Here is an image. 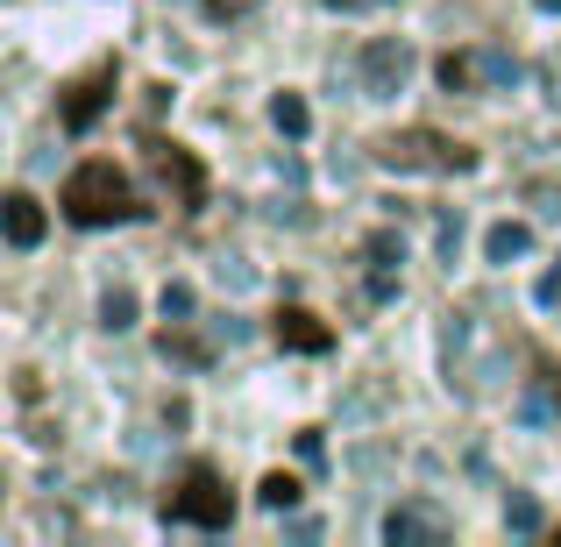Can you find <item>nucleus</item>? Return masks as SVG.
Listing matches in <instances>:
<instances>
[{"label": "nucleus", "instance_id": "nucleus-1", "mask_svg": "<svg viewBox=\"0 0 561 547\" xmlns=\"http://www.w3.org/2000/svg\"><path fill=\"white\" fill-rule=\"evenodd\" d=\"M57 206H65L71 228H114V220H142V214H150V206L136 200V185H128L107 157H93V164L71 171L65 192H57Z\"/></svg>", "mask_w": 561, "mask_h": 547}, {"label": "nucleus", "instance_id": "nucleus-2", "mask_svg": "<svg viewBox=\"0 0 561 547\" xmlns=\"http://www.w3.org/2000/svg\"><path fill=\"white\" fill-rule=\"evenodd\" d=\"M377 164L383 171H426V179H462V171H477V150L440 136V128H398V136L377 143Z\"/></svg>", "mask_w": 561, "mask_h": 547}, {"label": "nucleus", "instance_id": "nucleus-3", "mask_svg": "<svg viewBox=\"0 0 561 547\" xmlns=\"http://www.w3.org/2000/svg\"><path fill=\"white\" fill-rule=\"evenodd\" d=\"M164 520L171 526H199V534H228L234 526V498H228V477L214 463H192L179 477V491L164 498Z\"/></svg>", "mask_w": 561, "mask_h": 547}, {"label": "nucleus", "instance_id": "nucleus-4", "mask_svg": "<svg viewBox=\"0 0 561 547\" xmlns=\"http://www.w3.org/2000/svg\"><path fill=\"white\" fill-rule=\"evenodd\" d=\"M142 164H150V171H157V185L179 200V214H199V206H206V171H199V157H192L185 143L142 136Z\"/></svg>", "mask_w": 561, "mask_h": 547}, {"label": "nucleus", "instance_id": "nucleus-5", "mask_svg": "<svg viewBox=\"0 0 561 547\" xmlns=\"http://www.w3.org/2000/svg\"><path fill=\"white\" fill-rule=\"evenodd\" d=\"M114 86H122V65H93V71H79V79L65 86V100H57V122L71 128V136H93V122L114 107Z\"/></svg>", "mask_w": 561, "mask_h": 547}, {"label": "nucleus", "instance_id": "nucleus-6", "mask_svg": "<svg viewBox=\"0 0 561 547\" xmlns=\"http://www.w3.org/2000/svg\"><path fill=\"white\" fill-rule=\"evenodd\" d=\"M405 79H412V50H405L398 36L363 43V93H370V100H391Z\"/></svg>", "mask_w": 561, "mask_h": 547}, {"label": "nucleus", "instance_id": "nucleus-7", "mask_svg": "<svg viewBox=\"0 0 561 547\" xmlns=\"http://www.w3.org/2000/svg\"><path fill=\"white\" fill-rule=\"evenodd\" d=\"M271 334H277V349H291V356H328L334 349V328L313 314V306H285Z\"/></svg>", "mask_w": 561, "mask_h": 547}, {"label": "nucleus", "instance_id": "nucleus-8", "mask_svg": "<svg viewBox=\"0 0 561 547\" xmlns=\"http://www.w3.org/2000/svg\"><path fill=\"white\" fill-rule=\"evenodd\" d=\"M363 257H370V299H398V263H405L398 235H370Z\"/></svg>", "mask_w": 561, "mask_h": 547}, {"label": "nucleus", "instance_id": "nucleus-9", "mask_svg": "<svg viewBox=\"0 0 561 547\" xmlns=\"http://www.w3.org/2000/svg\"><path fill=\"white\" fill-rule=\"evenodd\" d=\"M448 526H440V512H426V505H398V512H383V540H440Z\"/></svg>", "mask_w": 561, "mask_h": 547}, {"label": "nucleus", "instance_id": "nucleus-10", "mask_svg": "<svg viewBox=\"0 0 561 547\" xmlns=\"http://www.w3.org/2000/svg\"><path fill=\"white\" fill-rule=\"evenodd\" d=\"M8 242L14 249H36L43 242V206H36V192H8Z\"/></svg>", "mask_w": 561, "mask_h": 547}, {"label": "nucleus", "instance_id": "nucleus-11", "mask_svg": "<svg viewBox=\"0 0 561 547\" xmlns=\"http://www.w3.org/2000/svg\"><path fill=\"white\" fill-rule=\"evenodd\" d=\"M534 249V228L526 220H497L491 235H483V263H512V257H526Z\"/></svg>", "mask_w": 561, "mask_h": 547}, {"label": "nucleus", "instance_id": "nucleus-12", "mask_svg": "<svg viewBox=\"0 0 561 547\" xmlns=\"http://www.w3.org/2000/svg\"><path fill=\"white\" fill-rule=\"evenodd\" d=\"M519 420H561V377H554V369H540V377L526 384Z\"/></svg>", "mask_w": 561, "mask_h": 547}, {"label": "nucleus", "instance_id": "nucleus-13", "mask_svg": "<svg viewBox=\"0 0 561 547\" xmlns=\"http://www.w3.org/2000/svg\"><path fill=\"white\" fill-rule=\"evenodd\" d=\"M100 328H107V334H128V328H136V292H128V285H114L107 299H100Z\"/></svg>", "mask_w": 561, "mask_h": 547}, {"label": "nucleus", "instance_id": "nucleus-14", "mask_svg": "<svg viewBox=\"0 0 561 547\" xmlns=\"http://www.w3.org/2000/svg\"><path fill=\"white\" fill-rule=\"evenodd\" d=\"M271 122H277V136L299 143L306 128H313V114H306V100H299V93H277V100H271Z\"/></svg>", "mask_w": 561, "mask_h": 547}, {"label": "nucleus", "instance_id": "nucleus-15", "mask_svg": "<svg viewBox=\"0 0 561 547\" xmlns=\"http://www.w3.org/2000/svg\"><path fill=\"white\" fill-rule=\"evenodd\" d=\"M256 505H263V512H291V505H299V477H285V469H271V477L256 483Z\"/></svg>", "mask_w": 561, "mask_h": 547}, {"label": "nucleus", "instance_id": "nucleus-16", "mask_svg": "<svg viewBox=\"0 0 561 547\" xmlns=\"http://www.w3.org/2000/svg\"><path fill=\"white\" fill-rule=\"evenodd\" d=\"M477 57H462V50H448V57H440V65H434V79L440 86H448V93H469V86H477Z\"/></svg>", "mask_w": 561, "mask_h": 547}, {"label": "nucleus", "instance_id": "nucleus-17", "mask_svg": "<svg viewBox=\"0 0 561 547\" xmlns=\"http://www.w3.org/2000/svg\"><path fill=\"white\" fill-rule=\"evenodd\" d=\"M505 526H512V534H540V505L526 491H512L505 498Z\"/></svg>", "mask_w": 561, "mask_h": 547}, {"label": "nucleus", "instance_id": "nucleus-18", "mask_svg": "<svg viewBox=\"0 0 561 547\" xmlns=\"http://www.w3.org/2000/svg\"><path fill=\"white\" fill-rule=\"evenodd\" d=\"M192 314V285H164V320H185Z\"/></svg>", "mask_w": 561, "mask_h": 547}, {"label": "nucleus", "instance_id": "nucleus-19", "mask_svg": "<svg viewBox=\"0 0 561 547\" xmlns=\"http://www.w3.org/2000/svg\"><path fill=\"white\" fill-rule=\"evenodd\" d=\"M256 8V0H206V14H214V22H228V14H249Z\"/></svg>", "mask_w": 561, "mask_h": 547}, {"label": "nucleus", "instance_id": "nucleus-20", "mask_svg": "<svg viewBox=\"0 0 561 547\" xmlns=\"http://www.w3.org/2000/svg\"><path fill=\"white\" fill-rule=\"evenodd\" d=\"M540 8H548V14H561V0H540Z\"/></svg>", "mask_w": 561, "mask_h": 547}]
</instances>
